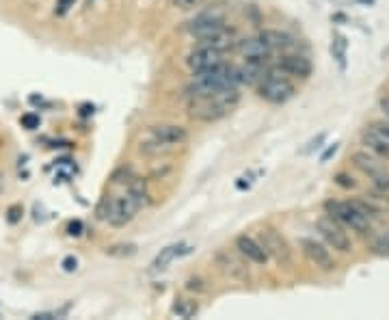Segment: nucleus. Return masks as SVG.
Listing matches in <instances>:
<instances>
[{
  "label": "nucleus",
  "mask_w": 389,
  "mask_h": 320,
  "mask_svg": "<svg viewBox=\"0 0 389 320\" xmlns=\"http://www.w3.org/2000/svg\"><path fill=\"white\" fill-rule=\"evenodd\" d=\"M126 191L108 195L102 201V217L113 225V227H126L130 225L136 215L149 203V188L147 182L141 176H134L124 184Z\"/></svg>",
  "instance_id": "nucleus-1"
},
{
  "label": "nucleus",
  "mask_w": 389,
  "mask_h": 320,
  "mask_svg": "<svg viewBox=\"0 0 389 320\" xmlns=\"http://www.w3.org/2000/svg\"><path fill=\"white\" fill-rule=\"evenodd\" d=\"M186 108L195 122L212 124L219 122L238 106L241 102V87H229V89L205 94V96H186Z\"/></svg>",
  "instance_id": "nucleus-2"
},
{
  "label": "nucleus",
  "mask_w": 389,
  "mask_h": 320,
  "mask_svg": "<svg viewBox=\"0 0 389 320\" xmlns=\"http://www.w3.org/2000/svg\"><path fill=\"white\" fill-rule=\"evenodd\" d=\"M324 212L329 217H333L338 223H342L350 231H357V234H362V236L372 234L374 219L368 215V210L364 208V203L359 199H350V201L326 199L324 201Z\"/></svg>",
  "instance_id": "nucleus-3"
},
{
  "label": "nucleus",
  "mask_w": 389,
  "mask_h": 320,
  "mask_svg": "<svg viewBox=\"0 0 389 320\" xmlns=\"http://www.w3.org/2000/svg\"><path fill=\"white\" fill-rule=\"evenodd\" d=\"M189 141V130L184 126L177 124H162V126H152L147 132V136L141 141V154L145 156H162L173 150H177L179 145H184Z\"/></svg>",
  "instance_id": "nucleus-4"
},
{
  "label": "nucleus",
  "mask_w": 389,
  "mask_h": 320,
  "mask_svg": "<svg viewBox=\"0 0 389 320\" xmlns=\"http://www.w3.org/2000/svg\"><path fill=\"white\" fill-rule=\"evenodd\" d=\"M257 96L268 102V104H286L296 96V87L292 82V78L281 72L277 65L275 68H268L262 76V80L257 82Z\"/></svg>",
  "instance_id": "nucleus-5"
},
{
  "label": "nucleus",
  "mask_w": 389,
  "mask_h": 320,
  "mask_svg": "<svg viewBox=\"0 0 389 320\" xmlns=\"http://www.w3.org/2000/svg\"><path fill=\"white\" fill-rule=\"evenodd\" d=\"M227 26L229 24H227L225 11L219 7H210L205 11H199L193 20H189L186 31L191 37L197 39V44H205V41H212L215 37H219Z\"/></svg>",
  "instance_id": "nucleus-6"
},
{
  "label": "nucleus",
  "mask_w": 389,
  "mask_h": 320,
  "mask_svg": "<svg viewBox=\"0 0 389 320\" xmlns=\"http://www.w3.org/2000/svg\"><path fill=\"white\" fill-rule=\"evenodd\" d=\"M215 264L223 275H227L234 281L249 283L251 281V269H249V260H245L236 249L221 247L215 253Z\"/></svg>",
  "instance_id": "nucleus-7"
},
{
  "label": "nucleus",
  "mask_w": 389,
  "mask_h": 320,
  "mask_svg": "<svg viewBox=\"0 0 389 320\" xmlns=\"http://www.w3.org/2000/svg\"><path fill=\"white\" fill-rule=\"evenodd\" d=\"M352 165L364 173V176L370 178L372 186L376 191H385L389 193V171L383 165V158H378L376 154L368 152H355L352 154Z\"/></svg>",
  "instance_id": "nucleus-8"
},
{
  "label": "nucleus",
  "mask_w": 389,
  "mask_h": 320,
  "mask_svg": "<svg viewBox=\"0 0 389 320\" xmlns=\"http://www.w3.org/2000/svg\"><path fill=\"white\" fill-rule=\"evenodd\" d=\"M316 229H318V234L322 236V241L331 249H336L340 253H350L352 251V241L346 234V227L342 223H338L333 217H329V215L320 217L316 221Z\"/></svg>",
  "instance_id": "nucleus-9"
},
{
  "label": "nucleus",
  "mask_w": 389,
  "mask_h": 320,
  "mask_svg": "<svg viewBox=\"0 0 389 320\" xmlns=\"http://www.w3.org/2000/svg\"><path fill=\"white\" fill-rule=\"evenodd\" d=\"M257 241L262 243V247L268 253V257H273L279 267H288L290 262H292V249H290L288 241L279 234L277 229L264 227L260 234H257Z\"/></svg>",
  "instance_id": "nucleus-10"
},
{
  "label": "nucleus",
  "mask_w": 389,
  "mask_h": 320,
  "mask_svg": "<svg viewBox=\"0 0 389 320\" xmlns=\"http://www.w3.org/2000/svg\"><path fill=\"white\" fill-rule=\"evenodd\" d=\"M225 61V52L212 46H205V44H197V48L189 54L186 65L193 74L205 72L210 68H217Z\"/></svg>",
  "instance_id": "nucleus-11"
},
{
  "label": "nucleus",
  "mask_w": 389,
  "mask_h": 320,
  "mask_svg": "<svg viewBox=\"0 0 389 320\" xmlns=\"http://www.w3.org/2000/svg\"><path fill=\"white\" fill-rule=\"evenodd\" d=\"M362 141L366 148L383 160H389V124L374 122L362 132Z\"/></svg>",
  "instance_id": "nucleus-12"
},
{
  "label": "nucleus",
  "mask_w": 389,
  "mask_h": 320,
  "mask_svg": "<svg viewBox=\"0 0 389 320\" xmlns=\"http://www.w3.org/2000/svg\"><path fill=\"white\" fill-rule=\"evenodd\" d=\"M236 50L243 54L245 61H260V63H266L271 59V54H275L264 41L262 35H255V37H245V39H238L236 44Z\"/></svg>",
  "instance_id": "nucleus-13"
},
{
  "label": "nucleus",
  "mask_w": 389,
  "mask_h": 320,
  "mask_svg": "<svg viewBox=\"0 0 389 320\" xmlns=\"http://www.w3.org/2000/svg\"><path fill=\"white\" fill-rule=\"evenodd\" d=\"M277 68L281 72H286L290 78H310L312 72H314V63L310 61V56L307 54H298V52H288L283 54Z\"/></svg>",
  "instance_id": "nucleus-14"
},
{
  "label": "nucleus",
  "mask_w": 389,
  "mask_h": 320,
  "mask_svg": "<svg viewBox=\"0 0 389 320\" xmlns=\"http://www.w3.org/2000/svg\"><path fill=\"white\" fill-rule=\"evenodd\" d=\"M301 249H303L305 257L312 262L314 267H318L322 271H333L336 269V260H333L331 251L326 249V245L318 243L316 238H301Z\"/></svg>",
  "instance_id": "nucleus-15"
},
{
  "label": "nucleus",
  "mask_w": 389,
  "mask_h": 320,
  "mask_svg": "<svg viewBox=\"0 0 389 320\" xmlns=\"http://www.w3.org/2000/svg\"><path fill=\"white\" fill-rule=\"evenodd\" d=\"M234 249L241 253L245 260H249L251 264H257V267H264L268 260V253L264 251V247H262V243L257 241V238H253V236H249V234H241V236H236V241H234Z\"/></svg>",
  "instance_id": "nucleus-16"
},
{
  "label": "nucleus",
  "mask_w": 389,
  "mask_h": 320,
  "mask_svg": "<svg viewBox=\"0 0 389 320\" xmlns=\"http://www.w3.org/2000/svg\"><path fill=\"white\" fill-rule=\"evenodd\" d=\"M193 251V247L189 243H173V245H167L165 249H160L156 253V257L152 260V264H149V271L152 273H160L165 269H169L171 262L179 260V257H184Z\"/></svg>",
  "instance_id": "nucleus-17"
},
{
  "label": "nucleus",
  "mask_w": 389,
  "mask_h": 320,
  "mask_svg": "<svg viewBox=\"0 0 389 320\" xmlns=\"http://www.w3.org/2000/svg\"><path fill=\"white\" fill-rule=\"evenodd\" d=\"M266 63L260 61H245L243 65H236V80L241 87H257V82L262 80L264 72L268 68H264Z\"/></svg>",
  "instance_id": "nucleus-18"
},
{
  "label": "nucleus",
  "mask_w": 389,
  "mask_h": 320,
  "mask_svg": "<svg viewBox=\"0 0 389 320\" xmlns=\"http://www.w3.org/2000/svg\"><path fill=\"white\" fill-rule=\"evenodd\" d=\"M359 201L364 203V208L368 210V215L372 219L381 217V215H389V193L385 191H372L370 195H364L359 197Z\"/></svg>",
  "instance_id": "nucleus-19"
},
{
  "label": "nucleus",
  "mask_w": 389,
  "mask_h": 320,
  "mask_svg": "<svg viewBox=\"0 0 389 320\" xmlns=\"http://www.w3.org/2000/svg\"><path fill=\"white\" fill-rule=\"evenodd\" d=\"M264 37V41L271 46L273 52H286L290 48H294V37L290 33H283V31H273V28H268V31H262L260 33Z\"/></svg>",
  "instance_id": "nucleus-20"
},
{
  "label": "nucleus",
  "mask_w": 389,
  "mask_h": 320,
  "mask_svg": "<svg viewBox=\"0 0 389 320\" xmlns=\"http://www.w3.org/2000/svg\"><path fill=\"white\" fill-rule=\"evenodd\" d=\"M368 249L374 255L389 257V227L387 229H381V231H372L370 241H368Z\"/></svg>",
  "instance_id": "nucleus-21"
},
{
  "label": "nucleus",
  "mask_w": 389,
  "mask_h": 320,
  "mask_svg": "<svg viewBox=\"0 0 389 320\" xmlns=\"http://www.w3.org/2000/svg\"><path fill=\"white\" fill-rule=\"evenodd\" d=\"M331 56L338 61L340 70L344 72L346 70V59H348V39L342 35V33H333L331 37Z\"/></svg>",
  "instance_id": "nucleus-22"
},
{
  "label": "nucleus",
  "mask_w": 389,
  "mask_h": 320,
  "mask_svg": "<svg viewBox=\"0 0 389 320\" xmlns=\"http://www.w3.org/2000/svg\"><path fill=\"white\" fill-rule=\"evenodd\" d=\"M171 312H173L177 318L189 320V318H195V316L199 314V305H197V301H195V299L175 297V301H173V305H171Z\"/></svg>",
  "instance_id": "nucleus-23"
},
{
  "label": "nucleus",
  "mask_w": 389,
  "mask_h": 320,
  "mask_svg": "<svg viewBox=\"0 0 389 320\" xmlns=\"http://www.w3.org/2000/svg\"><path fill=\"white\" fill-rule=\"evenodd\" d=\"M333 184H336V186H340V188H344V191H352V188H357L355 178L350 176V173H346V171L336 173V176H333Z\"/></svg>",
  "instance_id": "nucleus-24"
},
{
  "label": "nucleus",
  "mask_w": 389,
  "mask_h": 320,
  "mask_svg": "<svg viewBox=\"0 0 389 320\" xmlns=\"http://www.w3.org/2000/svg\"><path fill=\"white\" fill-rule=\"evenodd\" d=\"M106 253L108 255H119V257H122V255H126V257H130V255H134L136 253V245H113V247H108L106 249Z\"/></svg>",
  "instance_id": "nucleus-25"
},
{
  "label": "nucleus",
  "mask_w": 389,
  "mask_h": 320,
  "mask_svg": "<svg viewBox=\"0 0 389 320\" xmlns=\"http://www.w3.org/2000/svg\"><path fill=\"white\" fill-rule=\"evenodd\" d=\"M76 3H78V0H56V5H54V15H56V18H65V15L74 9Z\"/></svg>",
  "instance_id": "nucleus-26"
},
{
  "label": "nucleus",
  "mask_w": 389,
  "mask_h": 320,
  "mask_svg": "<svg viewBox=\"0 0 389 320\" xmlns=\"http://www.w3.org/2000/svg\"><path fill=\"white\" fill-rule=\"evenodd\" d=\"M20 124H22L26 130H37L39 124H42V120H39V115H35V113H26V115H22Z\"/></svg>",
  "instance_id": "nucleus-27"
},
{
  "label": "nucleus",
  "mask_w": 389,
  "mask_h": 320,
  "mask_svg": "<svg viewBox=\"0 0 389 320\" xmlns=\"http://www.w3.org/2000/svg\"><path fill=\"white\" fill-rule=\"evenodd\" d=\"M22 215H24V208L20 206V203H15V206H11V208L7 210V221H9L11 225H15V223L22 221Z\"/></svg>",
  "instance_id": "nucleus-28"
},
{
  "label": "nucleus",
  "mask_w": 389,
  "mask_h": 320,
  "mask_svg": "<svg viewBox=\"0 0 389 320\" xmlns=\"http://www.w3.org/2000/svg\"><path fill=\"white\" fill-rule=\"evenodd\" d=\"M203 3H205V0H173V5H175L177 9H184V11L195 9V7H201Z\"/></svg>",
  "instance_id": "nucleus-29"
},
{
  "label": "nucleus",
  "mask_w": 389,
  "mask_h": 320,
  "mask_svg": "<svg viewBox=\"0 0 389 320\" xmlns=\"http://www.w3.org/2000/svg\"><path fill=\"white\" fill-rule=\"evenodd\" d=\"M186 290H191V293H205V286H203V281L199 279V277H191L189 281H186Z\"/></svg>",
  "instance_id": "nucleus-30"
},
{
  "label": "nucleus",
  "mask_w": 389,
  "mask_h": 320,
  "mask_svg": "<svg viewBox=\"0 0 389 320\" xmlns=\"http://www.w3.org/2000/svg\"><path fill=\"white\" fill-rule=\"evenodd\" d=\"M61 267H63V271H65V273H74V271L78 269V260H76L74 255H68V257H63Z\"/></svg>",
  "instance_id": "nucleus-31"
},
{
  "label": "nucleus",
  "mask_w": 389,
  "mask_h": 320,
  "mask_svg": "<svg viewBox=\"0 0 389 320\" xmlns=\"http://www.w3.org/2000/svg\"><path fill=\"white\" fill-rule=\"evenodd\" d=\"M82 231H84V225H82V221H72L70 225H68V234L70 236H80L82 234Z\"/></svg>",
  "instance_id": "nucleus-32"
},
{
  "label": "nucleus",
  "mask_w": 389,
  "mask_h": 320,
  "mask_svg": "<svg viewBox=\"0 0 389 320\" xmlns=\"http://www.w3.org/2000/svg\"><path fill=\"white\" fill-rule=\"evenodd\" d=\"M340 150V143H333V145H329V148L324 150V154L320 156V162L324 165V162H329V158L331 156H336V152Z\"/></svg>",
  "instance_id": "nucleus-33"
},
{
  "label": "nucleus",
  "mask_w": 389,
  "mask_h": 320,
  "mask_svg": "<svg viewBox=\"0 0 389 320\" xmlns=\"http://www.w3.org/2000/svg\"><path fill=\"white\" fill-rule=\"evenodd\" d=\"M324 139H326V134H324V132H320L314 141H310V143H307V148H305V154H310V152L318 150V148H320V143H322Z\"/></svg>",
  "instance_id": "nucleus-34"
},
{
  "label": "nucleus",
  "mask_w": 389,
  "mask_h": 320,
  "mask_svg": "<svg viewBox=\"0 0 389 320\" xmlns=\"http://www.w3.org/2000/svg\"><path fill=\"white\" fill-rule=\"evenodd\" d=\"M381 113L389 120V96H385V98L381 100Z\"/></svg>",
  "instance_id": "nucleus-35"
},
{
  "label": "nucleus",
  "mask_w": 389,
  "mask_h": 320,
  "mask_svg": "<svg viewBox=\"0 0 389 320\" xmlns=\"http://www.w3.org/2000/svg\"><path fill=\"white\" fill-rule=\"evenodd\" d=\"M331 22H346V15L344 13H336V15H331Z\"/></svg>",
  "instance_id": "nucleus-36"
},
{
  "label": "nucleus",
  "mask_w": 389,
  "mask_h": 320,
  "mask_svg": "<svg viewBox=\"0 0 389 320\" xmlns=\"http://www.w3.org/2000/svg\"><path fill=\"white\" fill-rule=\"evenodd\" d=\"M3 193H5V173L0 171V195H3Z\"/></svg>",
  "instance_id": "nucleus-37"
},
{
  "label": "nucleus",
  "mask_w": 389,
  "mask_h": 320,
  "mask_svg": "<svg viewBox=\"0 0 389 320\" xmlns=\"http://www.w3.org/2000/svg\"><path fill=\"white\" fill-rule=\"evenodd\" d=\"M355 3H359V5H368V7H370V5L376 3V0H355Z\"/></svg>",
  "instance_id": "nucleus-38"
}]
</instances>
